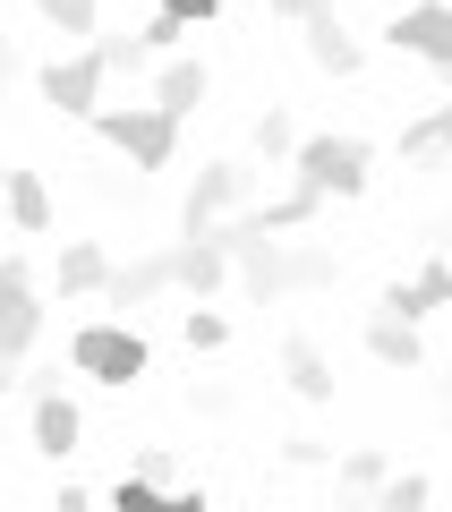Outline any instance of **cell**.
I'll list each match as a JSON object with an SVG mask.
<instances>
[{"label": "cell", "instance_id": "1", "mask_svg": "<svg viewBox=\"0 0 452 512\" xmlns=\"http://www.w3.org/2000/svg\"><path fill=\"white\" fill-rule=\"evenodd\" d=\"M367 180H376V146L367 137H299L290 146V188H308L316 205L367 197Z\"/></svg>", "mask_w": 452, "mask_h": 512}, {"label": "cell", "instance_id": "2", "mask_svg": "<svg viewBox=\"0 0 452 512\" xmlns=\"http://www.w3.org/2000/svg\"><path fill=\"white\" fill-rule=\"evenodd\" d=\"M86 120H94V137H103V146H120L137 171H163L171 146H180V120H171V111H154V103H94Z\"/></svg>", "mask_w": 452, "mask_h": 512}, {"label": "cell", "instance_id": "3", "mask_svg": "<svg viewBox=\"0 0 452 512\" xmlns=\"http://www.w3.org/2000/svg\"><path fill=\"white\" fill-rule=\"evenodd\" d=\"M69 367L120 393V384H137L145 367H154V350H145V333H128V325H77L69 333Z\"/></svg>", "mask_w": 452, "mask_h": 512}, {"label": "cell", "instance_id": "4", "mask_svg": "<svg viewBox=\"0 0 452 512\" xmlns=\"http://www.w3.org/2000/svg\"><path fill=\"white\" fill-rule=\"evenodd\" d=\"M35 333H43V291L26 274V256H0V384L26 367Z\"/></svg>", "mask_w": 452, "mask_h": 512}, {"label": "cell", "instance_id": "5", "mask_svg": "<svg viewBox=\"0 0 452 512\" xmlns=\"http://www.w3.org/2000/svg\"><path fill=\"white\" fill-rule=\"evenodd\" d=\"M239 205H256V171L248 163H205L197 180H188V197H180V239H197V231H214L222 214H239Z\"/></svg>", "mask_w": 452, "mask_h": 512}, {"label": "cell", "instance_id": "6", "mask_svg": "<svg viewBox=\"0 0 452 512\" xmlns=\"http://www.w3.org/2000/svg\"><path fill=\"white\" fill-rule=\"evenodd\" d=\"M384 43L410 52V60H427V69L452 86V0H410V9L384 26Z\"/></svg>", "mask_w": 452, "mask_h": 512}, {"label": "cell", "instance_id": "7", "mask_svg": "<svg viewBox=\"0 0 452 512\" xmlns=\"http://www.w3.org/2000/svg\"><path fill=\"white\" fill-rule=\"evenodd\" d=\"M35 86H43V103H52V111L86 120V111L103 103V60H94V43H77L69 60H43V77H35Z\"/></svg>", "mask_w": 452, "mask_h": 512}, {"label": "cell", "instance_id": "8", "mask_svg": "<svg viewBox=\"0 0 452 512\" xmlns=\"http://www.w3.org/2000/svg\"><path fill=\"white\" fill-rule=\"evenodd\" d=\"M205 60H188V52H163V69H145V103L154 111H171V120H188V111L205 103Z\"/></svg>", "mask_w": 452, "mask_h": 512}, {"label": "cell", "instance_id": "9", "mask_svg": "<svg viewBox=\"0 0 452 512\" xmlns=\"http://www.w3.org/2000/svg\"><path fill=\"white\" fill-rule=\"evenodd\" d=\"M376 308L384 316H410V325H418V316H435V308H452V265H444V256H427L410 282H384Z\"/></svg>", "mask_w": 452, "mask_h": 512}, {"label": "cell", "instance_id": "10", "mask_svg": "<svg viewBox=\"0 0 452 512\" xmlns=\"http://www.w3.org/2000/svg\"><path fill=\"white\" fill-rule=\"evenodd\" d=\"M77 436H86V419H77V402H69V384H35V453H52V461H69L77 453Z\"/></svg>", "mask_w": 452, "mask_h": 512}, {"label": "cell", "instance_id": "11", "mask_svg": "<svg viewBox=\"0 0 452 512\" xmlns=\"http://www.w3.org/2000/svg\"><path fill=\"white\" fill-rule=\"evenodd\" d=\"M222 282H231V256H222L214 239H171V291H188V299H214Z\"/></svg>", "mask_w": 452, "mask_h": 512}, {"label": "cell", "instance_id": "12", "mask_svg": "<svg viewBox=\"0 0 452 512\" xmlns=\"http://www.w3.org/2000/svg\"><path fill=\"white\" fill-rule=\"evenodd\" d=\"M299 26H308V60H316V69H325V77H359V35H350V26H342V9H316V18H299Z\"/></svg>", "mask_w": 452, "mask_h": 512}, {"label": "cell", "instance_id": "13", "mask_svg": "<svg viewBox=\"0 0 452 512\" xmlns=\"http://www.w3.org/2000/svg\"><path fill=\"white\" fill-rule=\"evenodd\" d=\"M163 291H171V248H145L137 265H111V282H103L111 308H145V299H163Z\"/></svg>", "mask_w": 452, "mask_h": 512}, {"label": "cell", "instance_id": "14", "mask_svg": "<svg viewBox=\"0 0 452 512\" xmlns=\"http://www.w3.org/2000/svg\"><path fill=\"white\" fill-rule=\"evenodd\" d=\"M367 359L376 367H401V376H410V367H427V342H418V325L410 316H367Z\"/></svg>", "mask_w": 452, "mask_h": 512}, {"label": "cell", "instance_id": "15", "mask_svg": "<svg viewBox=\"0 0 452 512\" xmlns=\"http://www.w3.org/2000/svg\"><path fill=\"white\" fill-rule=\"evenodd\" d=\"M282 384L299 393V402H333V367H325V350L290 333V342H282Z\"/></svg>", "mask_w": 452, "mask_h": 512}, {"label": "cell", "instance_id": "16", "mask_svg": "<svg viewBox=\"0 0 452 512\" xmlns=\"http://www.w3.org/2000/svg\"><path fill=\"white\" fill-rule=\"evenodd\" d=\"M0 205H9L18 231H52V188H43L35 171H0Z\"/></svg>", "mask_w": 452, "mask_h": 512}, {"label": "cell", "instance_id": "17", "mask_svg": "<svg viewBox=\"0 0 452 512\" xmlns=\"http://www.w3.org/2000/svg\"><path fill=\"white\" fill-rule=\"evenodd\" d=\"M52 282H60V299L103 291V282H111V256L94 248V239H69V248H60V265H52Z\"/></svg>", "mask_w": 452, "mask_h": 512}, {"label": "cell", "instance_id": "18", "mask_svg": "<svg viewBox=\"0 0 452 512\" xmlns=\"http://www.w3.org/2000/svg\"><path fill=\"white\" fill-rule=\"evenodd\" d=\"M282 256H290V291H333L342 282V256L325 239H282Z\"/></svg>", "mask_w": 452, "mask_h": 512}, {"label": "cell", "instance_id": "19", "mask_svg": "<svg viewBox=\"0 0 452 512\" xmlns=\"http://www.w3.org/2000/svg\"><path fill=\"white\" fill-rule=\"evenodd\" d=\"M35 18L52 26V35H69V43H86L94 26H103V0H35Z\"/></svg>", "mask_w": 452, "mask_h": 512}, {"label": "cell", "instance_id": "20", "mask_svg": "<svg viewBox=\"0 0 452 512\" xmlns=\"http://www.w3.org/2000/svg\"><path fill=\"white\" fill-rule=\"evenodd\" d=\"M401 154H410V163H435V154H452V103L401 128Z\"/></svg>", "mask_w": 452, "mask_h": 512}, {"label": "cell", "instance_id": "21", "mask_svg": "<svg viewBox=\"0 0 452 512\" xmlns=\"http://www.w3.org/2000/svg\"><path fill=\"white\" fill-rule=\"evenodd\" d=\"M94 60H103V77H145V69H154L145 35H103V43H94Z\"/></svg>", "mask_w": 452, "mask_h": 512}, {"label": "cell", "instance_id": "22", "mask_svg": "<svg viewBox=\"0 0 452 512\" xmlns=\"http://www.w3.org/2000/svg\"><path fill=\"white\" fill-rule=\"evenodd\" d=\"M248 137H256V154H265V163H290V146H299V128H290V111H282V103H273V111H256V128H248Z\"/></svg>", "mask_w": 452, "mask_h": 512}, {"label": "cell", "instance_id": "23", "mask_svg": "<svg viewBox=\"0 0 452 512\" xmlns=\"http://www.w3.org/2000/svg\"><path fill=\"white\" fill-rule=\"evenodd\" d=\"M128 478H137V487L154 495V504H163V495L180 487V470H171V453H163V444H137V470H128Z\"/></svg>", "mask_w": 452, "mask_h": 512}, {"label": "cell", "instance_id": "24", "mask_svg": "<svg viewBox=\"0 0 452 512\" xmlns=\"http://www.w3.org/2000/svg\"><path fill=\"white\" fill-rule=\"evenodd\" d=\"M427 495H435V487H427V478H418V470H401V478L384 470V487H376V504H384V512H427Z\"/></svg>", "mask_w": 452, "mask_h": 512}, {"label": "cell", "instance_id": "25", "mask_svg": "<svg viewBox=\"0 0 452 512\" xmlns=\"http://www.w3.org/2000/svg\"><path fill=\"white\" fill-rule=\"evenodd\" d=\"M180 333H188V350H222V342H231V316H214V308L197 299V308L180 316Z\"/></svg>", "mask_w": 452, "mask_h": 512}, {"label": "cell", "instance_id": "26", "mask_svg": "<svg viewBox=\"0 0 452 512\" xmlns=\"http://www.w3.org/2000/svg\"><path fill=\"white\" fill-rule=\"evenodd\" d=\"M342 487L350 495H376L384 487V453H367V444H359V453H342Z\"/></svg>", "mask_w": 452, "mask_h": 512}, {"label": "cell", "instance_id": "27", "mask_svg": "<svg viewBox=\"0 0 452 512\" xmlns=\"http://www.w3.org/2000/svg\"><path fill=\"white\" fill-rule=\"evenodd\" d=\"M180 35H188V26H180V18H163V9L145 18V52H154V60H163V52H180Z\"/></svg>", "mask_w": 452, "mask_h": 512}, {"label": "cell", "instance_id": "28", "mask_svg": "<svg viewBox=\"0 0 452 512\" xmlns=\"http://www.w3.org/2000/svg\"><path fill=\"white\" fill-rule=\"evenodd\" d=\"M163 18H180V26H214L222 18V0H154Z\"/></svg>", "mask_w": 452, "mask_h": 512}, {"label": "cell", "instance_id": "29", "mask_svg": "<svg viewBox=\"0 0 452 512\" xmlns=\"http://www.w3.org/2000/svg\"><path fill=\"white\" fill-rule=\"evenodd\" d=\"M282 461H290V470H316V461H325V444H316V436H290Z\"/></svg>", "mask_w": 452, "mask_h": 512}, {"label": "cell", "instance_id": "30", "mask_svg": "<svg viewBox=\"0 0 452 512\" xmlns=\"http://www.w3.org/2000/svg\"><path fill=\"white\" fill-rule=\"evenodd\" d=\"M273 18H316V9H342V0H265Z\"/></svg>", "mask_w": 452, "mask_h": 512}, {"label": "cell", "instance_id": "31", "mask_svg": "<svg viewBox=\"0 0 452 512\" xmlns=\"http://www.w3.org/2000/svg\"><path fill=\"white\" fill-rule=\"evenodd\" d=\"M435 402H444V419H452V367H444V384H435Z\"/></svg>", "mask_w": 452, "mask_h": 512}, {"label": "cell", "instance_id": "32", "mask_svg": "<svg viewBox=\"0 0 452 512\" xmlns=\"http://www.w3.org/2000/svg\"><path fill=\"white\" fill-rule=\"evenodd\" d=\"M9 77H18V60H9V43H0V86H9Z\"/></svg>", "mask_w": 452, "mask_h": 512}]
</instances>
